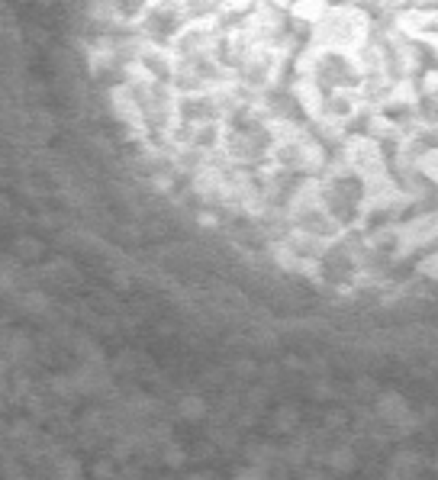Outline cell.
Listing matches in <instances>:
<instances>
[{
    "label": "cell",
    "instance_id": "obj_1",
    "mask_svg": "<svg viewBox=\"0 0 438 480\" xmlns=\"http://www.w3.org/2000/svg\"><path fill=\"white\" fill-rule=\"evenodd\" d=\"M361 65L354 59V52L345 49H319L310 59V91H358L361 87Z\"/></svg>",
    "mask_w": 438,
    "mask_h": 480
},
{
    "label": "cell",
    "instance_id": "obj_2",
    "mask_svg": "<svg viewBox=\"0 0 438 480\" xmlns=\"http://www.w3.org/2000/svg\"><path fill=\"white\" fill-rule=\"evenodd\" d=\"M316 36H319L322 49H345L354 52L364 43V17L352 7H335L326 10L322 20L316 23Z\"/></svg>",
    "mask_w": 438,
    "mask_h": 480
},
{
    "label": "cell",
    "instance_id": "obj_3",
    "mask_svg": "<svg viewBox=\"0 0 438 480\" xmlns=\"http://www.w3.org/2000/svg\"><path fill=\"white\" fill-rule=\"evenodd\" d=\"M139 20H142V36L152 45H174L177 36L190 23L181 10V0H152V7Z\"/></svg>",
    "mask_w": 438,
    "mask_h": 480
},
{
    "label": "cell",
    "instance_id": "obj_4",
    "mask_svg": "<svg viewBox=\"0 0 438 480\" xmlns=\"http://www.w3.org/2000/svg\"><path fill=\"white\" fill-rule=\"evenodd\" d=\"M377 419L393 426V429H409V426H416L413 410H409V403H406L396 390L377 393Z\"/></svg>",
    "mask_w": 438,
    "mask_h": 480
},
{
    "label": "cell",
    "instance_id": "obj_5",
    "mask_svg": "<svg viewBox=\"0 0 438 480\" xmlns=\"http://www.w3.org/2000/svg\"><path fill=\"white\" fill-rule=\"evenodd\" d=\"M419 464H422V458L413 455V451H396V455L390 458L387 474L390 477H413V474L419 471Z\"/></svg>",
    "mask_w": 438,
    "mask_h": 480
},
{
    "label": "cell",
    "instance_id": "obj_6",
    "mask_svg": "<svg viewBox=\"0 0 438 480\" xmlns=\"http://www.w3.org/2000/svg\"><path fill=\"white\" fill-rule=\"evenodd\" d=\"M177 413H181V419H187V422H200V419H206L210 406H206V400H203V396L187 393V396H181V403H177Z\"/></svg>",
    "mask_w": 438,
    "mask_h": 480
},
{
    "label": "cell",
    "instance_id": "obj_7",
    "mask_svg": "<svg viewBox=\"0 0 438 480\" xmlns=\"http://www.w3.org/2000/svg\"><path fill=\"white\" fill-rule=\"evenodd\" d=\"M326 461H328V467L332 471H352L354 467V448H348V445H335L332 451L326 455Z\"/></svg>",
    "mask_w": 438,
    "mask_h": 480
},
{
    "label": "cell",
    "instance_id": "obj_8",
    "mask_svg": "<svg viewBox=\"0 0 438 480\" xmlns=\"http://www.w3.org/2000/svg\"><path fill=\"white\" fill-rule=\"evenodd\" d=\"M3 348H7L10 361H20V358H26V354H29V338L20 336V332H10V336L3 338Z\"/></svg>",
    "mask_w": 438,
    "mask_h": 480
},
{
    "label": "cell",
    "instance_id": "obj_9",
    "mask_svg": "<svg viewBox=\"0 0 438 480\" xmlns=\"http://www.w3.org/2000/svg\"><path fill=\"white\" fill-rule=\"evenodd\" d=\"M300 426V413H296V406H280L278 413H274V429L278 432H294Z\"/></svg>",
    "mask_w": 438,
    "mask_h": 480
},
{
    "label": "cell",
    "instance_id": "obj_10",
    "mask_svg": "<svg viewBox=\"0 0 438 480\" xmlns=\"http://www.w3.org/2000/svg\"><path fill=\"white\" fill-rule=\"evenodd\" d=\"M20 303H23V310H29V313H45L49 310V297H45L43 290H29V294L20 297Z\"/></svg>",
    "mask_w": 438,
    "mask_h": 480
},
{
    "label": "cell",
    "instance_id": "obj_11",
    "mask_svg": "<svg viewBox=\"0 0 438 480\" xmlns=\"http://www.w3.org/2000/svg\"><path fill=\"white\" fill-rule=\"evenodd\" d=\"M13 252L20 255V258H26V262H33V258H39V252H43V245L36 242V239H17V245H13Z\"/></svg>",
    "mask_w": 438,
    "mask_h": 480
},
{
    "label": "cell",
    "instance_id": "obj_12",
    "mask_svg": "<svg viewBox=\"0 0 438 480\" xmlns=\"http://www.w3.org/2000/svg\"><path fill=\"white\" fill-rule=\"evenodd\" d=\"M55 474H59V477H77V474H81V467H77L75 458H61L59 467H55Z\"/></svg>",
    "mask_w": 438,
    "mask_h": 480
},
{
    "label": "cell",
    "instance_id": "obj_13",
    "mask_svg": "<svg viewBox=\"0 0 438 480\" xmlns=\"http://www.w3.org/2000/svg\"><path fill=\"white\" fill-rule=\"evenodd\" d=\"M184 461H187L184 448H177V445H168V448H165V464H171V467H181Z\"/></svg>",
    "mask_w": 438,
    "mask_h": 480
},
{
    "label": "cell",
    "instance_id": "obj_14",
    "mask_svg": "<svg viewBox=\"0 0 438 480\" xmlns=\"http://www.w3.org/2000/svg\"><path fill=\"white\" fill-rule=\"evenodd\" d=\"M332 393H335V390H332L328 380H316V384H312V396H316V400H328Z\"/></svg>",
    "mask_w": 438,
    "mask_h": 480
},
{
    "label": "cell",
    "instance_id": "obj_15",
    "mask_svg": "<svg viewBox=\"0 0 438 480\" xmlns=\"http://www.w3.org/2000/svg\"><path fill=\"white\" fill-rule=\"evenodd\" d=\"M236 477H264V464H255L252 461V467H239Z\"/></svg>",
    "mask_w": 438,
    "mask_h": 480
},
{
    "label": "cell",
    "instance_id": "obj_16",
    "mask_svg": "<svg viewBox=\"0 0 438 480\" xmlns=\"http://www.w3.org/2000/svg\"><path fill=\"white\" fill-rule=\"evenodd\" d=\"M10 284H13V274L0 264V290H10Z\"/></svg>",
    "mask_w": 438,
    "mask_h": 480
}]
</instances>
